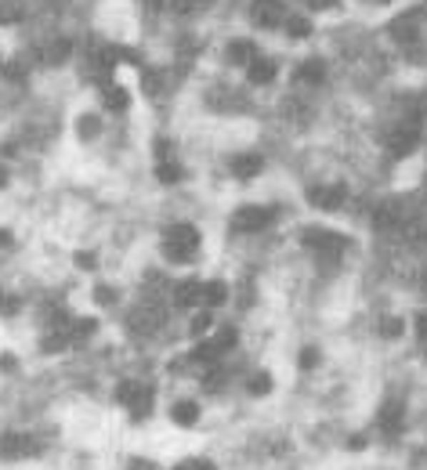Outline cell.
<instances>
[{"mask_svg":"<svg viewBox=\"0 0 427 470\" xmlns=\"http://www.w3.org/2000/svg\"><path fill=\"white\" fill-rule=\"evenodd\" d=\"M171 304L178 311H196L203 308V279H181L171 286Z\"/></svg>","mask_w":427,"mask_h":470,"instance_id":"cell-10","label":"cell"},{"mask_svg":"<svg viewBox=\"0 0 427 470\" xmlns=\"http://www.w3.org/2000/svg\"><path fill=\"white\" fill-rule=\"evenodd\" d=\"M73 264H76L80 271H94V268H98V254H94V250H76V254H73Z\"/></svg>","mask_w":427,"mask_h":470,"instance_id":"cell-26","label":"cell"},{"mask_svg":"<svg viewBox=\"0 0 427 470\" xmlns=\"http://www.w3.org/2000/svg\"><path fill=\"white\" fill-rule=\"evenodd\" d=\"M318 362H323V355H318V347H301V355H297V366L308 373V369H315Z\"/></svg>","mask_w":427,"mask_h":470,"instance_id":"cell-25","label":"cell"},{"mask_svg":"<svg viewBox=\"0 0 427 470\" xmlns=\"http://www.w3.org/2000/svg\"><path fill=\"white\" fill-rule=\"evenodd\" d=\"M423 362H427V340H423Z\"/></svg>","mask_w":427,"mask_h":470,"instance_id":"cell-33","label":"cell"},{"mask_svg":"<svg viewBox=\"0 0 427 470\" xmlns=\"http://www.w3.org/2000/svg\"><path fill=\"white\" fill-rule=\"evenodd\" d=\"M228 293H232V286H228L225 279H210V282H203V308L214 311V308L228 304Z\"/></svg>","mask_w":427,"mask_h":470,"instance_id":"cell-14","label":"cell"},{"mask_svg":"<svg viewBox=\"0 0 427 470\" xmlns=\"http://www.w3.org/2000/svg\"><path fill=\"white\" fill-rule=\"evenodd\" d=\"M22 311V297L15 289H0V319H19Z\"/></svg>","mask_w":427,"mask_h":470,"instance_id":"cell-19","label":"cell"},{"mask_svg":"<svg viewBox=\"0 0 427 470\" xmlns=\"http://www.w3.org/2000/svg\"><path fill=\"white\" fill-rule=\"evenodd\" d=\"M264 166H268V156L257 152V149H239L225 159V170H228L232 181H253L264 174Z\"/></svg>","mask_w":427,"mask_h":470,"instance_id":"cell-7","label":"cell"},{"mask_svg":"<svg viewBox=\"0 0 427 470\" xmlns=\"http://www.w3.org/2000/svg\"><path fill=\"white\" fill-rule=\"evenodd\" d=\"M276 221H279V210H276V206L246 203V206H236V214H232V221H228V231H232V235H261V231H268Z\"/></svg>","mask_w":427,"mask_h":470,"instance_id":"cell-4","label":"cell"},{"mask_svg":"<svg viewBox=\"0 0 427 470\" xmlns=\"http://www.w3.org/2000/svg\"><path fill=\"white\" fill-rule=\"evenodd\" d=\"M174 470H218V466H214L210 459H203V456H192V459H181Z\"/></svg>","mask_w":427,"mask_h":470,"instance_id":"cell-27","label":"cell"},{"mask_svg":"<svg viewBox=\"0 0 427 470\" xmlns=\"http://www.w3.org/2000/svg\"><path fill=\"white\" fill-rule=\"evenodd\" d=\"M236 340H239V329H236V326H218V329H214V340H210V344L225 355V351L236 347Z\"/></svg>","mask_w":427,"mask_h":470,"instance_id":"cell-20","label":"cell"},{"mask_svg":"<svg viewBox=\"0 0 427 470\" xmlns=\"http://www.w3.org/2000/svg\"><path fill=\"white\" fill-rule=\"evenodd\" d=\"M297 243L308 254H315V257H344L355 246L351 235H344L337 228H326V224H304L301 235H297Z\"/></svg>","mask_w":427,"mask_h":470,"instance_id":"cell-3","label":"cell"},{"mask_svg":"<svg viewBox=\"0 0 427 470\" xmlns=\"http://www.w3.org/2000/svg\"><path fill=\"white\" fill-rule=\"evenodd\" d=\"M286 62H290V51L276 47V44H264L250 66L239 73V84L250 91V94H272V91H283V80H286Z\"/></svg>","mask_w":427,"mask_h":470,"instance_id":"cell-1","label":"cell"},{"mask_svg":"<svg viewBox=\"0 0 427 470\" xmlns=\"http://www.w3.org/2000/svg\"><path fill=\"white\" fill-rule=\"evenodd\" d=\"M199 246H203V231L192 221H171V224H164V231H159V254H164V261L174 264V268L192 264Z\"/></svg>","mask_w":427,"mask_h":470,"instance_id":"cell-2","label":"cell"},{"mask_svg":"<svg viewBox=\"0 0 427 470\" xmlns=\"http://www.w3.org/2000/svg\"><path fill=\"white\" fill-rule=\"evenodd\" d=\"M210 329H214V311H206V308L189 311V336H192V340H203Z\"/></svg>","mask_w":427,"mask_h":470,"instance_id":"cell-16","label":"cell"},{"mask_svg":"<svg viewBox=\"0 0 427 470\" xmlns=\"http://www.w3.org/2000/svg\"><path fill=\"white\" fill-rule=\"evenodd\" d=\"M377 333H381L384 340H398V336L406 333V319H402V315H384L381 326H377Z\"/></svg>","mask_w":427,"mask_h":470,"instance_id":"cell-23","label":"cell"},{"mask_svg":"<svg viewBox=\"0 0 427 470\" xmlns=\"http://www.w3.org/2000/svg\"><path fill=\"white\" fill-rule=\"evenodd\" d=\"M19 369H22V362H19V355L15 351H0V376H19Z\"/></svg>","mask_w":427,"mask_h":470,"instance_id":"cell-24","label":"cell"},{"mask_svg":"<svg viewBox=\"0 0 427 470\" xmlns=\"http://www.w3.org/2000/svg\"><path fill=\"white\" fill-rule=\"evenodd\" d=\"M44 452L40 438H33L29 431H0V463H22V459H36Z\"/></svg>","mask_w":427,"mask_h":470,"instance_id":"cell-6","label":"cell"},{"mask_svg":"<svg viewBox=\"0 0 427 470\" xmlns=\"http://www.w3.org/2000/svg\"><path fill=\"white\" fill-rule=\"evenodd\" d=\"M36 347H40V355H66L73 347V336H69V329H47Z\"/></svg>","mask_w":427,"mask_h":470,"instance_id":"cell-13","label":"cell"},{"mask_svg":"<svg viewBox=\"0 0 427 470\" xmlns=\"http://www.w3.org/2000/svg\"><path fill=\"white\" fill-rule=\"evenodd\" d=\"M98 109L105 116H127L134 109V91L109 80V84H98Z\"/></svg>","mask_w":427,"mask_h":470,"instance_id":"cell-8","label":"cell"},{"mask_svg":"<svg viewBox=\"0 0 427 470\" xmlns=\"http://www.w3.org/2000/svg\"><path fill=\"white\" fill-rule=\"evenodd\" d=\"M152 405H156V387L145 384V380H138V387H134V394H131V401H127L131 420H134V424H145V420L152 416Z\"/></svg>","mask_w":427,"mask_h":470,"instance_id":"cell-11","label":"cell"},{"mask_svg":"<svg viewBox=\"0 0 427 470\" xmlns=\"http://www.w3.org/2000/svg\"><path fill=\"white\" fill-rule=\"evenodd\" d=\"M105 112L101 109H80L76 116H73V138L80 141V145H94V141H101L105 138Z\"/></svg>","mask_w":427,"mask_h":470,"instance_id":"cell-9","label":"cell"},{"mask_svg":"<svg viewBox=\"0 0 427 470\" xmlns=\"http://www.w3.org/2000/svg\"><path fill=\"white\" fill-rule=\"evenodd\" d=\"M171 420H174L178 427H196V424H199V405H196L192 398H181V401H174V409H171Z\"/></svg>","mask_w":427,"mask_h":470,"instance_id":"cell-15","label":"cell"},{"mask_svg":"<svg viewBox=\"0 0 427 470\" xmlns=\"http://www.w3.org/2000/svg\"><path fill=\"white\" fill-rule=\"evenodd\" d=\"M246 394L250 398H264V394H272V373H253L250 380H246Z\"/></svg>","mask_w":427,"mask_h":470,"instance_id":"cell-21","label":"cell"},{"mask_svg":"<svg viewBox=\"0 0 427 470\" xmlns=\"http://www.w3.org/2000/svg\"><path fill=\"white\" fill-rule=\"evenodd\" d=\"M127 470H159V463H152L145 456H134V459H127Z\"/></svg>","mask_w":427,"mask_h":470,"instance_id":"cell-29","label":"cell"},{"mask_svg":"<svg viewBox=\"0 0 427 470\" xmlns=\"http://www.w3.org/2000/svg\"><path fill=\"white\" fill-rule=\"evenodd\" d=\"M402 427V401H388L384 413H381V431H398Z\"/></svg>","mask_w":427,"mask_h":470,"instance_id":"cell-22","label":"cell"},{"mask_svg":"<svg viewBox=\"0 0 427 470\" xmlns=\"http://www.w3.org/2000/svg\"><path fill=\"white\" fill-rule=\"evenodd\" d=\"M152 174H156V181L164 185V189H174V185H181L185 181V163L178 159V156H171V159H156V166H152Z\"/></svg>","mask_w":427,"mask_h":470,"instance_id":"cell-12","label":"cell"},{"mask_svg":"<svg viewBox=\"0 0 427 470\" xmlns=\"http://www.w3.org/2000/svg\"><path fill=\"white\" fill-rule=\"evenodd\" d=\"M134 387H138V380H120V384H116V394H113V398H116L120 405H127V401H131V394H134Z\"/></svg>","mask_w":427,"mask_h":470,"instance_id":"cell-28","label":"cell"},{"mask_svg":"<svg viewBox=\"0 0 427 470\" xmlns=\"http://www.w3.org/2000/svg\"><path fill=\"white\" fill-rule=\"evenodd\" d=\"M413 326H416V336H420V344L427 340V311H416L413 315Z\"/></svg>","mask_w":427,"mask_h":470,"instance_id":"cell-30","label":"cell"},{"mask_svg":"<svg viewBox=\"0 0 427 470\" xmlns=\"http://www.w3.org/2000/svg\"><path fill=\"white\" fill-rule=\"evenodd\" d=\"M304 199L311 210H323V214H341L351 199V189L344 181H315L304 189Z\"/></svg>","mask_w":427,"mask_h":470,"instance_id":"cell-5","label":"cell"},{"mask_svg":"<svg viewBox=\"0 0 427 470\" xmlns=\"http://www.w3.org/2000/svg\"><path fill=\"white\" fill-rule=\"evenodd\" d=\"M8 185H11V166H8V163H0V192H4Z\"/></svg>","mask_w":427,"mask_h":470,"instance_id":"cell-32","label":"cell"},{"mask_svg":"<svg viewBox=\"0 0 427 470\" xmlns=\"http://www.w3.org/2000/svg\"><path fill=\"white\" fill-rule=\"evenodd\" d=\"M15 246V231L11 228H0V250H11Z\"/></svg>","mask_w":427,"mask_h":470,"instance_id":"cell-31","label":"cell"},{"mask_svg":"<svg viewBox=\"0 0 427 470\" xmlns=\"http://www.w3.org/2000/svg\"><path fill=\"white\" fill-rule=\"evenodd\" d=\"M94 304L98 308H116L120 304V289L113 282H98L94 286Z\"/></svg>","mask_w":427,"mask_h":470,"instance_id":"cell-18","label":"cell"},{"mask_svg":"<svg viewBox=\"0 0 427 470\" xmlns=\"http://www.w3.org/2000/svg\"><path fill=\"white\" fill-rule=\"evenodd\" d=\"M22 19H26V8L19 4V0H0V26L11 29V26H19Z\"/></svg>","mask_w":427,"mask_h":470,"instance_id":"cell-17","label":"cell"}]
</instances>
